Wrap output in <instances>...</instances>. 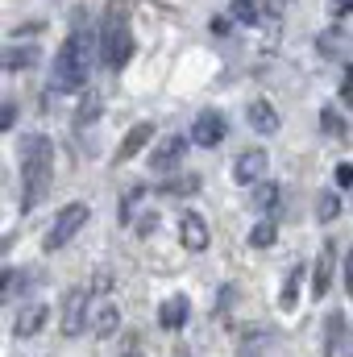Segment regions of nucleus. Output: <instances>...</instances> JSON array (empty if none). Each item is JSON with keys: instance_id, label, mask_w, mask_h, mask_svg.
I'll return each instance as SVG.
<instances>
[{"instance_id": "f257e3e1", "label": "nucleus", "mask_w": 353, "mask_h": 357, "mask_svg": "<svg viewBox=\"0 0 353 357\" xmlns=\"http://www.w3.org/2000/svg\"><path fill=\"white\" fill-rule=\"evenodd\" d=\"M54 178V142L46 133H29L21 142V208L29 212Z\"/></svg>"}, {"instance_id": "f03ea898", "label": "nucleus", "mask_w": 353, "mask_h": 357, "mask_svg": "<svg viewBox=\"0 0 353 357\" xmlns=\"http://www.w3.org/2000/svg\"><path fill=\"white\" fill-rule=\"evenodd\" d=\"M91 54H96V46H91L88 33H71V38L63 42V50H59V59H54L50 88L54 91H80L84 84H88Z\"/></svg>"}, {"instance_id": "7ed1b4c3", "label": "nucleus", "mask_w": 353, "mask_h": 357, "mask_svg": "<svg viewBox=\"0 0 353 357\" xmlns=\"http://www.w3.org/2000/svg\"><path fill=\"white\" fill-rule=\"evenodd\" d=\"M100 59H104V67H112V71H121L129 59H133V29H129V21H125V13H121V4H112L108 13H104V21H100Z\"/></svg>"}, {"instance_id": "20e7f679", "label": "nucleus", "mask_w": 353, "mask_h": 357, "mask_svg": "<svg viewBox=\"0 0 353 357\" xmlns=\"http://www.w3.org/2000/svg\"><path fill=\"white\" fill-rule=\"evenodd\" d=\"M88 216H91V208L84 204V199L67 204V208L54 216V225L46 229V237H42V250H46V254H59V250H63V245H67V241H71V237L84 229V225H88Z\"/></svg>"}, {"instance_id": "39448f33", "label": "nucleus", "mask_w": 353, "mask_h": 357, "mask_svg": "<svg viewBox=\"0 0 353 357\" xmlns=\"http://www.w3.org/2000/svg\"><path fill=\"white\" fill-rule=\"evenodd\" d=\"M91 291L84 287H75V291H67L63 295V337H80L84 328L91 324Z\"/></svg>"}, {"instance_id": "423d86ee", "label": "nucleus", "mask_w": 353, "mask_h": 357, "mask_svg": "<svg viewBox=\"0 0 353 357\" xmlns=\"http://www.w3.org/2000/svg\"><path fill=\"white\" fill-rule=\"evenodd\" d=\"M179 245L187 254H204L212 245V229H208V220L200 212H183L179 216Z\"/></svg>"}, {"instance_id": "0eeeda50", "label": "nucleus", "mask_w": 353, "mask_h": 357, "mask_svg": "<svg viewBox=\"0 0 353 357\" xmlns=\"http://www.w3.org/2000/svg\"><path fill=\"white\" fill-rule=\"evenodd\" d=\"M225 133H229V125H225V116H220L216 108H204V112L195 116V125H191V142H195L200 150L220 146V142H225Z\"/></svg>"}, {"instance_id": "6e6552de", "label": "nucleus", "mask_w": 353, "mask_h": 357, "mask_svg": "<svg viewBox=\"0 0 353 357\" xmlns=\"http://www.w3.org/2000/svg\"><path fill=\"white\" fill-rule=\"evenodd\" d=\"M266 167H270L266 150H262V146H254V150H246V154H237V158H233V183L254 187V183H262V178H266Z\"/></svg>"}, {"instance_id": "1a4fd4ad", "label": "nucleus", "mask_w": 353, "mask_h": 357, "mask_svg": "<svg viewBox=\"0 0 353 357\" xmlns=\"http://www.w3.org/2000/svg\"><path fill=\"white\" fill-rule=\"evenodd\" d=\"M150 142H154V125H150V121H137V125H133V129H129V133L121 137V146H117L112 162H117V167H125V162H129L133 154H142V150H146Z\"/></svg>"}, {"instance_id": "9d476101", "label": "nucleus", "mask_w": 353, "mask_h": 357, "mask_svg": "<svg viewBox=\"0 0 353 357\" xmlns=\"http://www.w3.org/2000/svg\"><path fill=\"white\" fill-rule=\"evenodd\" d=\"M46 316H50V307L46 303H25L17 316H13V337H21V341H29V337H38L42 328H46Z\"/></svg>"}, {"instance_id": "9b49d317", "label": "nucleus", "mask_w": 353, "mask_h": 357, "mask_svg": "<svg viewBox=\"0 0 353 357\" xmlns=\"http://www.w3.org/2000/svg\"><path fill=\"white\" fill-rule=\"evenodd\" d=\"M333 266H337V250H333V241H324L320 254H316V266H312V299H324V295H329V287H333Z\"/></svg>"}, {"instance_id": "f8f14e48", "label": "nucleus", "mask_w": 353, "mask_h": 357, "mask_svg": "<svg viewBox=\"0 0 353 357\" xmlns=\"http://www.w3.org/2000/svg\"><path fill=\"white\" fill-rule=\"evenodd\" d=\"M117 328H121L117 303H112V299H100V303L91 307V333H96L100 341H108V337H117Z\"/></svg>"}, {"instance_id": "ddd939ff", "label": "nucleus", "mask_w": 353, "mask_h": 357, "mask_svg": "<svg viewBox=\"0 0 353 357\" xmlns=\"http://www.w3.org/2000/svg\"><path fill=\"white\" fill-rule=\"evenodd\" d=\"M187 316H191V299L187 295H171V299H163L158 303V324L167 328V333H175L187 324Z\"/></svg>"}, {"instance_id": "4468645a", "label": "nucleus", "mask_w": 353, "mask_h": 357, "mask_svg": "<svg viewBox=\"0 0 353 357\" xmlns=\"http://www.w3.org/2000/svg\"><path fill=\"white\" fill-rule=\"evenodd\" d=\"M183 154H187V142H183L179 133H171V137H163V142L154 146V154H150V167H154V171H167V167H175Z\"/></svg>"}, {"instance_id": "2eb2a0df", "label": "nucleus", "mask_w": 353, "mask_h": 357, "mask_svg": "<svg viewBox=\"0 0 353 357\" xmlns=\"http://www.w3.org/2000/svg\"><path fill=\"white\" fill-rule=\"evenodd\" d=\"M246 121H250V129H254V133H278V112H274V104H270V100H250Z\"/></svg>"}, {"instance_id": "dca6fc26", "label": "nucleus", "mask_w": 353, "mask_h": 357, "mask_svg": "<svg viewBox=\"0 0 353 357\" xmlns=\"http://www.w3.org/2000/svg\"><path fill=\"white\" fill-rule=\"evenodd\" d=\"M345 349V312H329V320H324V349L320 354L324 357H333V354H341Z\"/></svg>"}, {"instance_id": "f3484780", "label": "nucleus", "mask_w": 353, "mask_h": 357, "mask_svg": "<svg viewBox=\"0 0 353 357\" xmlns=\"http://www.w3.org/2000/svg\"><path fill=\"white\" fill-rule=\"evenodd\" d=\"M303 262H295V266L287 270V278H283V291H278V307L283 312H291L295 307V299H299V287H303Z\"/></svg>"}, {"instance_id": "a211bd4d", "label": "nucleus", "mask_w": 353, "mask_h": 357, "mask_svg": "<svg viewBox=\"0 0 353 357\" xmlns=\"http://www.w3.org/2000/svg\"><path fill=\"white\" fill-rule=\"evenodd\" d=\"M266 8H270L266 0H233V4H229V17L241 21V25H254V21H262Z\"/></svg>"}, {"instance_id": "6ab92c4d", "label": "nucleus", "mask_w": 353, "mask_h": 357, "mask_svg": "<svg viewBox=\"0 0 353 357\" xmlns=\"http://www.w3.org/2000/svg\"><path fill=\"white\" fill-rule=\"evenodd\" d=\"M33 63H38V46H13V50H4V59H0L4 71H21V67H33Z\"/></svg>"}, {"instance_id": "aec40b11", "label": "nucleus", "mask_w": 353, "mask_h": 357, "mask_svg": "<svg viewBox=\"0 0 353 357\" xmlns=\"http://www.w3.org/2000/svg\"><path fill=\"white\" fill-rule=\"evenodd\" d=\"M274 241H278V225H274V216H262V220L250 229V245H254V250H270Z\"/></svg>"}, {"instance_id": "412c9836", "label": "nucleus", "mask_w": 353, "mask_h": 357, "mask_svg": "<svg viewBox=\"0 0 353 357\" xmlns=\"http://www.w3.org/2000/svg\"><path fill=\"white\" fill-rule=\"evenodd\" d=\"M250 204H254V212L270 216V212L278 208V187H274V183H258V187H254V195H250Z\"/></svg>"}, {"instance_id": "4be33fe9", "label": "nucleus", "mask_w": 353, "mask_h": 357, "mask_svg": "<svg viewBox=\"0 0 353 357\" xmlns=\"http://www.w3.org/2000/svg\"><path fill=\"white\" fill-rule=\"evenodd\" d=\"M337 216H341V199H337L333 191H320V195H316V220H320V225H333Z\"/></svg>"}, {"instance_id": "5701e85b", "label": "nucleus", "mask_w": 353, "mask_h": 357, "mask_svg": "<svg viewBox=\"0 0 353 357\" xmlns=\"http://www.w3.org/2000/svg\"><path fill=\"white\" fill-rule=\"evenodd\" d=\"M100 108H104L100 91H84V100H80V112H75V125H91V121L100 116Z\"/></svg>"}, {"instance_id": "b1692460", "label": "nucleus", "mask_w": 353, "mask_h": 357, "mask_svg": "<svg viewBox=\"0 0 353 357\" xmlns=\"http://www.w3.org/2000/svg\"><path fill=\"white\" fill-rule=\"evenodd\" d=\"M163 191H171V195H191V191H200V175H179L171 183H163Z\"/></svg>"}, {"instance_id": "393cba45", "label": "nucleus", "mask_w": 353, "mask_h": 357, "mask_svg": "<svg viewBox=\"0 0 353 357\" xmlns=\"http://www.w3.org/2000/svg\"><path fill=\"white\" fill-rule=\"evenodd\" d=\"M341 50H345L341 33H320V54H341Z\"/></svg>"}, {"instance_id": "a878e982", "label": "nucleus", "mask_w": 353, "mask_h": 357, "mask_svg": "<svg viewBox=\"0 0 353 357\" xmlns=\"http://www.w3.org/2000/svg\"><path fill=\"white\" fill-rule=\"evenodd\" d=\"M17 287H21V270H4V287H0V295H4V299H13V295H17Z\"/></svg>"}, {"instance_id": "bb28decb", "label": "nucleus", "mask_w": 353, "mask_h": 357, "mask_svg": "<svg viewBox=\"0 0 353 357\" xmlns=\"http://www.w3.org/2000/svg\"><path fill=\"white\" fill-rule=\"evenodd\" d=\"M13 121H17V104H4L0 108V129H13Z\"/></svg>"}, {"instance_id": "cd10ccee", "label": "nucleus", "mask_w": 353, "mask_h": 357, "mask_svg": "<svg viewBox=\"0 0 353 357\" xmlns=\"http://www.w3.org/2000/svg\"><path fill=\"white\" fill-rule=\"evenodd\" d=\"M337 183H341V187H353V167H350V162H341V167H337Z\"/></svg>"}, {"instance_id": "c85d7f7f", "label": "nucleus", "mask_w": 353, "mask_h": 357, "mask_svg": "<svg viewBox=\"0 0 353 357\" xmlns=\"http://www.w3.org/2000/svg\"><path fill=\"white\" fill-rule=\"evenodd\" d=\"M324 129H333V133H345V125L333 116V108H324Z\"/></svg>"}, {"instance_id": "c756f323", "label": "nucleus", "mask_w": 353, "mask_h": 357, "mask_svg": "<svg viewBox=\"0 0 353 357\" xmlns=\"http://www.w3.org/2000/svg\"><path fill=\"white\" fill-rule=\"evenodd\" d=\"M345 291H350V299H353V250L345 254Z\"/></svg>"}, {"instance_id": "7c9ffc66", "label": "nucleus", "mask_w": 353, "mask_h": 357, "mask_svg": "<svg viewBox=\"0 0 353 357\" xmlns=\"http://www.w3.org/2000/svg\"><path fill=\"white\" fill-rule=\"evenodd\" d=\"M345 100H350V104H353V67H350V71H345Z\"/></svg>"}, {"instance_id": "2f4dec72", "label": "nucleus", "mask_w": 353, "mask_h": 357, "mask_svg": "<svg viewBox=\"0 0 353 357\" xmlns=\"http://www.w3.org/2000/svg\"><path fill=\"white\" fill-rule=\"evenodd\" d=\"M341 13H353V0H341Z\"/></svg>"}, {"instance_id": "473e14b6", "label": "nucleus", "mask_w": 353, "mask_h": 357, "mask_svg": "<svg viewBox=\"0 0 353 357\" xmlns=\"http://www.w3.org/2000/svg\"><path fill=\"white\" fill-rule=\"evenodd\" d=\"M345 357H353V341H350V349H345Z\"/></svg>"}]
</instances>
